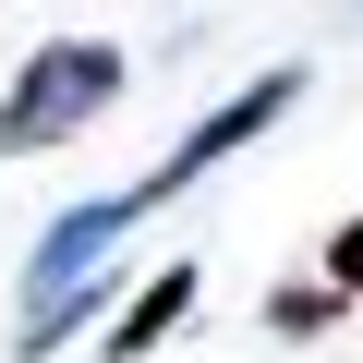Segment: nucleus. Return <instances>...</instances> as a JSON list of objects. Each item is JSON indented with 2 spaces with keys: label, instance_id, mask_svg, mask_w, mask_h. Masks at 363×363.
Segmentation results:
<instances>
[{
  "label": "nucleus",
  "instance_id": "2",
  "mask_svg": "<svg viewBox=\"0 0 363 363\" xmlns=\"http://www.w3.org/2000/svg\"><path fill=\"white\" fill-rule=\"evenodd\" d=\"M291 97H303V73H291V61H279V73H255L242 97H218V109H206L194 133H182V145H169V157H157V169L133 182V206H169V194H182V182H206L218 157H242V145H255L267 121H291Z\"/></svg>",
  "mask_w": 363,
  "mask_h": 363
},
{
  "label": "nucleus",
  "instance_id": "3",
  "mask_svg": "<svg viewBox=\"0 0 363 363\" xmlns=\"http://www.w3.org/2000/svg\"><path fill=\"white\" fill-rule=\"evenodd\" d=\"M133 218H145V206H133V182H121V194H97V206H73V218H49V242H37V267H25V315L61 303V291H85Z\"/></svg>",
  "mask_w": 363,
  "mask_h": 363
},
{
  "label": "nucleus",
  "instance_id": "1",
  "mask_svg": "<svg viewBox=\"0 0 363 363\" xmlns=\"http://www.w3.org/2000/svg\"><path fill=\"white\" fill-rule=\"evenodd\" d=\"M109 97H121V49H109V37H49V49L13 73V97H0V157H37V145L85 133Z\"/></svg>",
  "mask_w": 363,
  "mask_h": 363
},
{
  "label": "nucleus",
  "instance_id": "4",
  "mask_svg": "<svg viewBox=\"0 0 363 363\" xmlns=\"http://www.w3.org/2000/svg\"><path fill=\"white\" fill-rule=\"evenodd\" d=\"M182 315H194V267H157V279H145V291L109 315V363H145V351H157Z\"/></svg>",
  "mask_w": 363,
  "mask_h": 363
},
{
  "label": "nucleus",
  "instance_id": "6",
  "mask_svg": "<svg viewBox=\"0 0 363 363\" xmlns=\"http://www.w3.org/2000/svg\"><path fill=\"white\" fill-rule=\"evenodd\" d=\"M327 291H339V303H351V291H363V218H351V230H339V242H327Z\"/></svg>",
  "mask_w": 363,
  "mask_h": 363
},
{
  "label": "nucleus",
  "instance_id": "5",
  "mask_svg": "<svg viewBox=\"0 0 363 363\" xmlns=\"http://www.w3.org/2000/svg\"><path fill=\"white\" fill-rule=\"evenodd\" d=\"M327 315H339V291H327V279H315V291H267V327H279V339H315Z\"/></svg>",
  "mask_w": 363,
  "mask_h": 363
}]
</instances>
